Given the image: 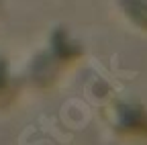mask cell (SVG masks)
Listing matches in <instances>:
<instances>
[{
    "instance_id": "obj_1",
    "label": "cell",
    "mask_w": 147,
    "mask_h": 145,
    "mask_svg": "<svg viewBox=\"0 0 147 145\" xmlns=\"http://www.w3.org/2000/svg\"><path fill=\"white\" fill-rule=\"evenodd\" d=\"M2 80H4V69H2V65H0V84H2Z\"/></svg>"
}]
</instances>
